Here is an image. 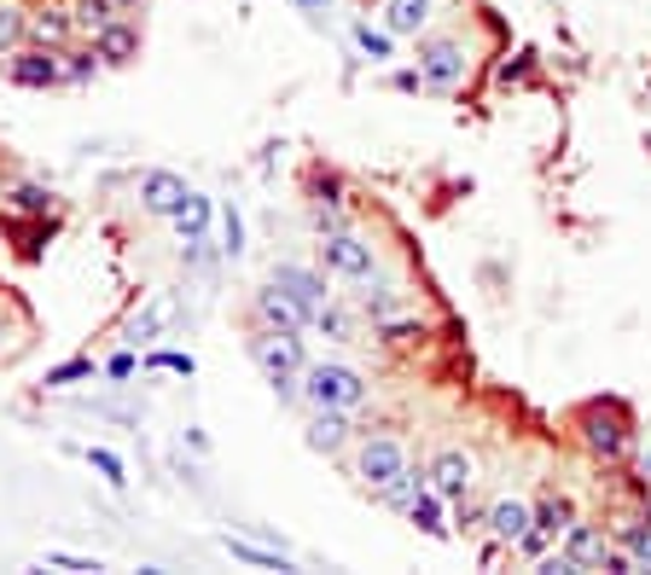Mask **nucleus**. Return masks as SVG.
<instances>
[{
  "label": "nucleus",
  "mask_w": 651,
  "mask_h": 575,
  "mask_svg": "<svg viewBox=\"0 0 651 575\" xmlns=\"http://www.w3.org/2000/svg\"><path fill=\"white\" fill-rule=\"evenodd\" d=\"M367 378L355 373V366H344V360H308L303 366V401L308 407H344V413H355V407H367Z\"/></svg>",
  "instance_id": "obj_2"
},
{
  "label": "nucleus",
  "mask_w": 651,
  "mask_h": 575,
  "mask_svg": "<svg viewBox=\"0 0 651 575\" xmlns=\"http://www.w3.org/2000/svg\"><path fill=\"white\" fill-rule=\"evenodd\" d=\"M645 470H651V454H645Z\"/></svg>",
  "instance_id": "obj_39"
},
{
  "label": "nucleus",
  "mask_w": 651,
  "mask_h": 575,
  "mask_svg": "<svg viewBox=\"0 0 651 575\" xmlns=\"http://www.w3.org/2000/svg\"><path fill=\"white\" fill-rule=\"evenodd\" d=\"M465 76V41H420V82L448 93Z\"/></svg>",
  "instance_id": "obj_10"
},
{
  "label": "nucleus",
  "mask_w": 651,
  "mask_h": 575,
  "mask_svg": "<svg viewBox=\"0 0 651 575\" xmlns=\"http://www.w3.org/2000/svg\"><path fill=\"white\" fill-rule=\"evenodd\" d=\"M436 12V0H384V30L389 36H420Z\"/></svg>",
  "instance_id": "obj_20"
},
{
  "label": "nucleus",
  "mask_w": 651,
  "mask_h": 575,
  "mask_svg": "<svg viewBox=\"0 0 651 575\" xmlns=\"http://www.w3.org/2000/svg\"><path fill=\"white\" fill-rule=\"evenodd\" d=\"M274 285H279L285 297H297V303L308 308V320H315V308H326V303H332V291H326V274L303 268V261H279V268H274Z\"/></svg>",
  "instance_id": "obj_13"
},
{
  "label": "nucleus",
  "mask_w": 651,
  "mask_h": 575,
  "mask_svg": "<svg viewBox=\"0 0 651 575\" xmlns=\"http://www.w3.org/2000/svg\"><path fill=\"white\" fill-rule=\"evenodd\" d=\"M245 349H250V360H256V373L274 384L279 401H297V396H303V366H308V355H303V337H297V331L256 326Z\"/></svg>",
  "instance_id": "obj_1"
},
{
  "label": "nucleus",
  "mask_w": 651,
  "mask_h": 575,
  "mask_svg": "<svg viewBox=\"0 0 651 575\" xmlns=\"http://www.w3.org/2000/svg\"><path fill=\"white\" fill-rule=\"evenodd\" d=\"M559 553L570 558V569L582 575V569H605L617 546L605 541V529H593V523H570V529L559 535Z\"/></svg>",
  "instance_id": "obj_9"
},
{
  "label": "nucleus",
  "mask_w": 651,
  "mask_h": 575,
  "mask_svg": "<svg viewBox=\"0 0 651 575\" xmlns=\"http://www.w3.org/2000/svg\"><path fill=\"white\" fill-rule=\"evenodd\" d=\"M361 303H367L373 326H384V320H396V314H407V297L396 291V285H378V291H367V297H361Z\"/></svg>",
  "instance_id": "obj_26"
},
{
  "label": "nucleus",
  "mask_w": 651,
  "mask_h": 575,
  "mask_svg": "<svg viewBox=\"0 0 651 575\" xmlns=\"http://www.w3.org/2000/svg\"><path fill=\"white\" fill-rule=\"evenodd\" d=\"M303 442H308L315 454H344V448H349V413H344V407H315Z\"/></svg>",
  "instance_id": "obj_14"
},
{
  "label": "nucleus",
  "mask_w": 651,
  "mask_h": 575,
  "mask_svg": "<svg viewBox=\"0 0 651 575\" xmlns=\"http://www.w3.org/2000/svg\"><path fill=\"white\" fill-rule=\"evenodd\" d=\"M88 465L99 470V483H106V488H122V483H128V465H122L111 448H88Z\"/></svg>",
  "instance_id": "obj_31"
},
{
  "label": "nucleus",
  "mask_w": 651,
  "mask_h": 575,
  "mask_svg": "<svg viewBox=\"0 0 651 575\" xmlns=\"http://www.w3.org/2000/svg\"><path fill=\"white\" fill-rule=\"evenodd\" d=\"M41 564L47 569H70V575H99V569H106L99 558H82V553H47Z\"/></svg>",
  "instance_id": "obj_36"
},
{
  "label": "nucleus",
  "mask_w": 651,
  "mask_h": 575,
  "mask_svg": "<svg viewBox=\"0 0 651 575\" xmlns=\"http://www.w3.org/2000/svg\"><path fill=\"white\" fill-rule=\"evenodd\" d=\"M221 553L233 564H245V569H279V575H292L297 564L285 558V553H268V546H256V541H239V535H221Z\"/></svg>",
  "instance_id": "obj_19"
},
{
  "label": "nucleus",
  "mask_w": 651,
  "mask_h": 575,
  "mask_svg": "<svg viewBox=\"0 0 651 575\" xmlns=\"http://www.w3.org/2000/svg\"><path fill=\"white\" fill-rule=\"evenodd\" d=\"M570 523H576L570 500H546V506H535V523H530V529H541L546 541H553V535H564V529H570Z\"/></svg>",
  "instance_id": "obj_28"
},
{
  "label": "nucleus",
  "mask_w": 651,
  "mask_h": 575,
  "mask_svg": "<svg viewBox=\"0 0 651 575\" xmlns=\"http://www.w3.org/2000/svg\"><path fill=\"white\" fill-rule=\"evenodd\" d=\"M187 192H193V187H187L175 169H146V175H140V209H146V216H164V221H169L175 209L187 204Z\"/></svg>",
  "instance_id": "obj_11"
},
{
  "label": "nucleus",
  "mask_w": 651,
  "mask_h": 575,
  "mask_svg": "<svg viewBox=\"0 0 651 575\" xmlns=\"http://www.w3.org/2000/svg\"><path fill=\"white\" fill-rule=\"evenodd\" d=\"M210 216H216V198H204V192H187V204L175 209V232H180V245H204V232H210Z\"/></svg>",
  "instance_id": "obj_18"
},
{
  "label": "nucleus",
  "mask_w": 651,
  "mask_h": 575,
  "mask_svg": "<svg viewBox=\"0 0 651 575\" xmlns=\"http://www.w3.org/2000/svg\"><path fill=\"white\" fill-rule=\"evenodd\" d=\"M221 256L227 261L245 256V216H239V204H221Z\"/></svg>",
  "instance_id": "obj_27"
},
{
  "label": "nucleus",
  "mask_w": 651,
  "mask_h": 575,
  "mask_svg": "<svg viewBox=\"0 0 651 575\" xmlns=\"http://www.w3.org/2000/svg\"><path fill=\"white\" fill-rule=\"evenodd\" d=\"M378 7H384V0H378Z\"/></svg>",
  "instance_id": "obj_41"
},
{
  "label": "nucleus",
  "mask_w": 651,
  "mask_h": 575,
  "mask_svg": "<svg viewBox=\"0 0 651 575\" xmlns=\"http://www.w3.org/2000/svg\"><path fill=\"white\" fill-rule=\"evenodd\" d=\"M250 308H256V326H274V331H303V326H308V308H303L297 297H285L274 279L250 297Z\"/></svg>",
  "instance_id": "obj_12"
},
{
  "label": "nucleus",
  "mask_w": 651,
  "mask_h": 575,
  "mask_svg": "<svg viewBox=\"0 0 651 575\" xmlns=\"http://www.w3.org/2000/svg\"><path fill=\"white\" fill-rule=\"evenodd\" d=\"M582 442L599 459H622V454H629V418H622V407L588 401L582 407Z\"/></svg>",
  "instance_id": "obj_6"
},
{
  "label": "nucleus",
  "mask_w": 651,
  "mask_h": 575,
  "mask_svg": "<svg viewBox=\"0 0 651 575\" xmlns=\"http://www.w3.org/2000/svg\"><path fill=\"white\" fill-rule=\"evenodd\" d=\"M12 209H23V216H47V209H53V192L36 187V180H23V187H12Z\"/></svg>",
  "instance_id": "obj_32"
},
{
  "label": "nucleus",
  "mask_w": 651,
  "mask_h": 575,
  "mask_svg": "<svg viewBox=\"0 0 651 575\" xmlns=\"http://www.w3.org/2000/svg\"><path fill=\"white\" fill-rule=\"evenodd\" d=\"M146 366H151V373H180V378H193V373H198V360H193V355H180V349H151V355H146Z\"/></svg>",
  "instance_id": "obj_34"
},
{
  "label": "nucleus",
  "mask_w": 651,
  "mask_h": 575,
  "mask_svg": "<svg viewBox=\"0 0 651 575\" xmlns=\"http://www.w3.org/2000/svg\"><path fill=\"white\" fill-rule=\"evenodd\" d=\"M407 517H413V529H425L431 541H448L454 529H448V523H442V494H413V506H407Z\"/></svg>",
  "instance_id": "obj_23"
},
{
  "label": "nucleus",
  "mask_w": 651,
  "mask_h": 575,
  "mask_svg": "<svg viewBox=\"0 0 651 575\" xmlns=\"http://www.w3.org/2000/svg\"><path fill=\"white\" fill-rule=\"evenodd\" d=\"M128 7H122V0H70V18H76V36H99V30H106V23H117Z\"/></svg>",
  "instance_id": "obj_21"
},
{
  "label": "nucleus",
  "mask_w": 651,
  "mask_h": 575,
  "mask_svg": "<svg viewBox=\"0 0 651 575\" xmlns=\"http://www.w3.org/2000/svg\"><path fill=\"white\" fill-rule=\"evenodd\" d=\"M320 268L326 274H337V279H349V285H373V274H378V256H373V245L361 239V232H349V227H332V232H320Z\"/></svg>",
  "instance_id": "obj_3"
},
{
  "label": "nucleus",
  "mask_w": 651,
  "mask_h": 575,
  "mask_svg": "<svg viewBox=\"0 0 651 575\" xmlns=\"http://www.w3.org/2000/svg\"><path fill=\"white\" fill-rule=\"evenodd\" d=\"M30 36H36V47H70L76 41V18H70V7H41V12H30Z\"/></svg>",
  "instance_id": "obj_17"
},
{
  "label": "nucleus",
  "mask_w": 651,
  "mask_h": 575,
  "mask_svg": "<svg viewBox=\"0 0 651 575\" xmlns=\"http://www.w3.org/2000/svg\"><path fill=\"white\" fill-rule=\"evenodd\" d=\"M88 378H93V360L76 355V360H59L53 373H47V389H70V384H88Z\"/></svg>",
  "instance_id": "obj_33"
},
{
  "label": "nucleus",
  "mask_w": 651,
  "mask_h": 575,
  "mask_svg": "<svg viewBox=\"0 0 651 575\" xmlns=\"http://www.w3.org/2000/svg\"><path fill=\"white\" fill-rule=\"evenodd\" d=\"M389 41H396V36H389V30H373V23H355V47L367 52L373 65H384L389 52H396V47H389Z\"/></svg>",
  "instance_id": "obj_30"
},
{
  "label": "nucleus",
  "mask_w": 651,
  "mask_h": 575,
  "mask_svg": "<svg viewBox=\"0 0 651 575\" xmlns=\"http://www.w3.org/2000/svg\"><path fill=\"white\" fill-rule=\"evenodd\" d=\"M425 477H431V494H442V500H465L477 483V465L472 454H460V448H442L431 465H425Z\"/></svg>",
  "instance_id": "obj_8"
},
{
  "label": "nucleus",
  "mask_w": 651,
  "mask_h": 575,
  "mask_svg": "<svg viewBox=\"0 0 651 575\" xmlns=\"http://www.w3.org/2000/svg\"><path fill=\"white\" fill-rule=\"evenodd\" d=\"M407 465H413V459H407V442H402V436H361V448H355V477L367 483L373 494H384Z\"/></svg>",
  "instance_id": "obj_4"
},
{
  "label": "nucleus",
  "mask_w": 651,
  "mask_h": 575,
  "mask_svg": "<svg viewBox=\"0 0 651 575\" xmlns=\"http://www.w3.org/2000/svg\"><path fill=\"white\" fill-rule=\"evenodd\" d=\"M106 378H117V384H122V378H135V355H128V349H122V355H111V360H106Z\"/></svg>",
  "instance_id": "obj_37"
},
{
  "label": "nucleus",
  "mask_w": 651,
  "mask_h": 575,
  "mask_svg": "<svg viewBox=\"0 0 651 575\" xmlns=\"http://www.w3.org/2000/svg\"><path fill=\"white\" fill-rule=\"evenodd\" d=\"M297 7H303V12H315V7H326V0H297Z\"/></svg>",
  "instance_id": "obj_38"
},
{
  "label": "nucleus",
  "mask_w": 651,
  "mask_h": 575,
  "mask_svg": "<svg viewBox=\"0 0 651 575\" xmlns=\"http://www.w3.org/2000/svg\"><path fill=\"white\" fill-rule=\"evenodd\" d=\"M378 337H384L389 349H402V344H420L425 326H420V314H396V320H384V326H378Z\"/></svg>",
  "instance_id": "obj_29"
},
{
  "label": "nucleus",
  "mask_w": 651,
  "mask_h": 575,
  "mask_svg": "<svg viewBox=\"0 0 651 575\" xmlns=\"http://www.w3.org/2000/svg\"><path fill=\"white\" fill-rule=\"evenodd\" d=\"M99 76V52L88 47V52H70L65 47V82H93Z\"/></svg>",
  "instance_id": "obj_35"
},
{
  "label": "nucleus",
  "mask_w": 651,
  "mask_h": 575,
  "mask_svg": "<svg viewBox=\"0 0 651 575\" xmlns=\"http://www.w3.org/2000/svg\"><path fill=\"white\" fill-rule=\"evenodd\" d=\"M308 326H315V331L326 337V344H349V337H355V326H349V314H344V308H337V303L315 308V320H308Z\"/></svg>",
  "instance_id": "obj_25"
},
{
  "label": "nucleus",
  "mask_w": 651,
  "mask_h": 575,
  "mask_svg": "<svg viewBox=\"0 0 651 575\" xmlns=\"http://www.w3.org/2000/svg\"><path fill=\"white\" fill-rule=\"evenodd\" d=\"M617 546L634 558V569H651V523L645 517H622L617 523Z\"/></svg>",
  "instance_id": "obj_22"
},
{
  "label": "nucleus",
  "mask_w": 651,
  "mask_h": 575,
  "mask_svg": "<svg viewBox=\"0 0 651 575\" xmlns=\"http://www.w3.org/2000/svg\"><path fill=\"white\" fill-rule=\"evenodd\" d=\"M93 52H99V65H135L140 59V30L128 18H117L93 36Z\"/></svg>",
  "instance_id": "obj_16"
},
{
  "label": "nucleus",
  "mask_w": 651,
  "mask_h": 575,
  "mask_svg": "<svg viewBox=\"0 0 651 575\" xmlns=\"http://www.w3.org/2000/svg\"><path fill=\"white\" fill-rule=\"evenodd\" d=\"M7 82L30 88V93L59 88L65 82V52L59 47H18V52H7Z\"/></svg>",
  "instance_id": "obj_5"
},
{
  "label": "nucleus",
  "mask_w": 651,
  "mask_h": 575,
  "mask_svg": "<svg viewBox=\"0 0 651 575\" xmlns=\"http://www.w3.org/2000/svg\"><path fill=\"white\" fill-rule=\"evenodd\" d=\"M483 523H489V535L501 541V546H517V541L530 535V523H535V506H524V500H494Z\"/></svg>",
  "instance_id": "obj_15"
},
{
  "label": "nucleus",
  "mask_w": 651,
  "mask_h": 575,
  "mask_svg": "<svg viewBox=\"0 0 651 575\" xmlns=\"http://www.w3.org/2000/svg\"><path fill=\"white\" fill-rule=\"evenodd\" d=\"M122 7H135V0H122Z\"/></svg>",
  "instance_id": "obj_40"
},
{
  "label": "nucleus",
  "mask_w": 651,
  "mask_h": 575,
  "mask_svg": "<svg viewBox=\"0 0 651 575\" xmlns=\"http://www.w3.org/2000/svg\"><path fill=\"white\" fill-rule=\"evenodd\" d=\"M23 36H30V12H23L18 0H0V59H7V52H18Z\"/></svg>",
  "instance_id": "obj_24"
},
{
  "label": "nucleus",
  "mask_w": 651,
  "mask_h": 575,
  "mask_svg": "<svg viewBox=\"0 0 651 575\" xmlns=\"http://www.w3.org/2000/svg\"><path fill=\"white\" fill-rule=\"evenodd\" d=\"M175 326H180V297L175 291H151L135 308V320H128V344L146 349V344H158V337H169Z\"/></svg>",
  "instance_id": "obj_7"
}]
</instances>
